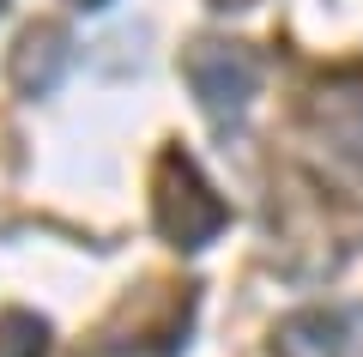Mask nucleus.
Listing matches in <instances>:
<instances>
[{
  "instance_id": "obj_1",
  "label": "nucleus",
  "mask_w": 363,
  "mask_h": 357,
  "mask_svg": "<svg viewBox=\"0 0 363 357\" xmlns=\"http://www.w3.org/2000/svg\"><path fill=\"white\" fill-rule=\"evenodd\" d=\"M182 73L194 85L200 109L212 115V128H230L236 115L248 109V97H255V55L242 43H194Z\"/></svg>"
},
{
  "instance_id": "obj_2",
  "label": "nucleus",
  "mask_w": 363,
  "mask_h": 357,
  "mask_svg": "<svg viewBox=\"0 0 363 357\" xmlns=\"http://www.w3.org/2000/svg\"><path fill=\"white\" fill-rule=\"evenodd\" d=\"M157 224L182 248H206L224 230V200L194 176L188 158H164V176H157Z\"/></svg>"
},
{
  "instance_id": "obj_3",
  "label": "nucleus",
  "mask_w": 363,
  "mask_h": 357,
  "mask_svg": "<svg viewBox=\"0 0 363 357\" xmlns=\"http://www.w3.org/2000/svg\"><path fill=\"white\" fill-rule=\"evenodd\" d=\"M67 67H73V37L61 25H37V31H25V43L13 55V85L25 97H43V91L61 85Z\"/></svg>"
},
{
  "instance_id": "obj_4",
  "label": "nucleus",
  "mask_w": 363,
  "mask_h": 357,
  "mask_svg": "<svg viewBox=\"0 0 363 357\" xmlns=\"http://www.w3.org/2000/svg\"><path fill=\"white\" fill-rule=\"evenodd\" d=\"M339 315L309 309V315H291L279 327V357H339Z\"/></svg>"
},
{
  "instance_id": "obj_5",
  "label": "nucleus",
  "mask_w": 363,
  "mask_h": 357,
  "mask_svg": "<svg viewBox=\"0 0 363 357\" xmlns=\"http://www.w3.org/2000/svg\"><path fill=\"white\" fill-rule=\"evenodd\" d=\"M43 339H49V327L37 315H6L0 321V357H43Z\"/></svg>"
},
{
  "instance_id": "obj_6",
  "label": "nucleus",
  "mask_w": 363,
  "mask_h": 357,
  "mask_svg": "<svg viewBox=\"0 0 363 357\" xmlns=\"http://www.w3.org/2000/svg\"><path fill=\"white\" fill-rule=\"evenodd\" d=\"M218 6H248V0H218Z\"/></svg>"
},
{
  "instance_id": "obj_7",
  "label": "nucleus",
  "mask_w": 363,
  "mask_h": 357,
  "mask_svg": "<svg viewBox=\"0 0 363 357\" xmlns=\"http://www.w3.org/2000/svg\"><path fill=\"white\" fill-rule=\"evenodd\" d=\"M79 6H104V0H79Z\"/></svg>"
},
{
  "instance_id": "obj_8",
  "label": "nucleus",
  "mask_w": 363,
  "mask_h": 357,
  "mask_svg": "<svg viewBox=\"0 0 363 357\" xmlns=\"http://www.w3.org/2000/svg\"><path fill=\"white\" fill-rule=\"evenodd\" d=\"M0 6H6V0H0Z\"/></svg>"
}]
</instances>
